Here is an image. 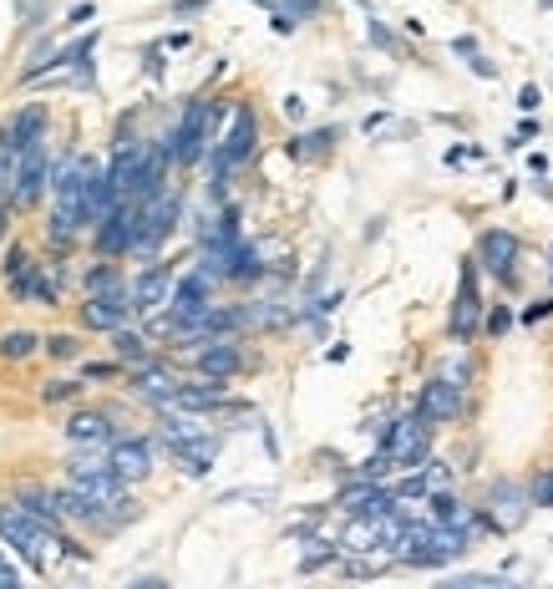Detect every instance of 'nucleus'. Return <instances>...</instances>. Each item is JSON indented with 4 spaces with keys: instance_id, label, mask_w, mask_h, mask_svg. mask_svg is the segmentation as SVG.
Instances as JSON below:
<instances>
[{
    "instance_id": "obj_23",
    "label": "nucleus",
    "mask_w": 553,
    "mask_h": 589,
    "mask_svg": "<svg viewBox=\"0 0 553 589\" xmlns=\"http://www.w3.org/2000/svg\"><path fill=\"white\" fill-rule=\"evenodd\" d=\"M147 346H153V340L143 336V330H132V325H117L112 330V351H117V361H122V366H137V361H147Z\"/></svg>"
},
{
    "instance_id": "obj_47",
    "label": "nucleus",
    "mask_w": 553,
    "mask_h": 589,
    "mask_svg": "<svg viewBox=\"0 0 553 589\" xmlns=\"http://www.w3.org/2000/svg\"><path fill=\"white\" fill-rule=\"evenodd\" d=\"M549 260H553V250H549Z\"/></svg>"
},
{
    "instance_id": "obj_14",
    "label": "nucleus",
    "mask_w": 553,
    "mask_h": 589,
    "mask_svg": "<svg viewBox=\"0 0 553 589\" xmlns=\"http://www.w3.org/2000/svg\"><path fill=\"white\" fill-rule=\"evenodd\" d=\"M417 407H422L426 422H457V417H462V386L447 382V376H437V382L422 386Z\"/></svg>"
},
{
    "instance_id": "obj_27",
    "label": "nucleus",
    "mask_w": 553,
    "mask_h": 589,
    "mask_svg": "<svg viewBox=\"0 0 553 589\" xmlns=\"http://www.w3.org/2000/svg\"><path fill=\"white\" fill-rule=\"evenodd\" d=\"M15 178H21V147L0 133V199H11L15 193Z\"/></svg>"
},
{
    "instance_id": "obj_24",
    "label": "nucleus",
    "mask_w": 553,
    "mask_h": 589,
    "mask_svg": "<svg viewBox=\"0 0 553 589\" xmlns=\"http://www.w3.org/2000/svg\"><path fill=\"white\" fill-rule=\"evenodd\" d=\"M330 147H335V128H321V133H300V137H290V147H285V153H290L294 163H310V158H325Z\"/></svg>"
},
{
    "instance_id": "obj_9",
    "label": "nucleus",
    "mask_w": 553,
    "mask_h": 589,
    "mask_svg": "<svg viewBox=\"0 0 553 589\" xmlns=\"http://www.w3.org/2000/svg\"><path fill=\"white\" fill-rule=\"evenodd\" d=\"M51 178H57V173H51V153H46V137H41V143H31L26 153H21V178H15L11 204L15 208H36Z\"/></svg>"
},
{
    "instance_id": "obj_36",
    "label": "nucleus",
    "mask_w": 553,
    "mask_h": 589,
    "mask_svg": "<svg viewBox=\"0 0 553 589\" xmlns=\"http://www.w3.org/2000/svg\"><path fill=\"white\" fill-rule=\"evenodd\" d=\"M549 315H553V294H543V300H533V305L524 310V321H528V325H533V321H549Z\"/></svg>"
},
{
    "instance_id": "obj_6",
    "label": "nucleus",
    "mask_w": 553,
    "mask_h": 589,
    "mask_svg": "<svg viewBox=\"0 0 553 589\" xmlns=\"http://www.w3.org/2000/svg\"><path fill=\"white\" fill-rule=\"evenodd\" d=\"M132 315H143L137 300H132V285H122V290H112V294H87V300H82V325H87V330H107V336H112L117 325H128Z\"/></svg>"
},
{
    "instance_id": "obj_11",
    "label": "nucleus",
    "mask_w": 553,
    "mask_h": 589,
    "mask_svg": "<svg viewBox=\"0 0 553 589\" xmlns=\"http://www.w3.org/2000/svg\"><path fill=\"white\" fill-rule=\"evenodd\" d=\"M128 371H132V392H137L143 401H153V407H173V401H178V386H183V382H178L163 361L147 356V361H137V366H128Z\"/></svg>"
},
{
    "instance_id": "obj_19",
    "label": "nucleus",
    "mask_w": 553,
    "mask_h": 589,
    "mask_svg": "<svg viewBox=\"0 0 553 589\" xmlns=\"http://www.w3.org/2000/svg\"><path fill=\"white\" fill-rule=\"evenodd\" d=\"M168 453L183 462V472L189 478H204L208 468H214V457H219V437H189V442H173Z\"/></svg>"
},
{
    "instance_id": "obj_26",
    "label": "nucleus",
    "mask_w": 553,
    "mask_h": 589,
    "mask_svg": "<svg viewBox=\"0 0 553 589\" xmlns=\"http://www.w3.org/2000/svg\"><path fill=\"white\" fill-rule=\"evenodd\" d=\"M46 340L36 336V330H5L0 336V361H26V356H36Z\"/></svg>"
},
{
    "instance_id": "obj_5",
    "label": "nucleus",
    "mask_w": 553,
    "mask_h": 589,
    "mask_svg": "<svg viewBox=\"0 0 553 589\" xmlns=\"http://www.w3.org/2000/svg\"><path fill=\"white\" fill-rule=\"evenodd\" d=\"M528 508H533V493H528L524 483H493V493H488V508H482V518H488V533L524 529Z\"/></svg>"
},
{
    "instance_id": "obj_8",
    "label": "nucleus",
    "mask_w": 553,
    "mask_h": 589,
    "mask_svg": "<svg viewBox=\"0 0 553 589\" xmlns=\"http://www.w3.org/2000/svg\"><path fill=\"white\" fill-rule=\"evenodd\" d=\"M452 340H472L482 325V294H478V260H462V280L452 300Z\"/></svg>"
},
{
    "instance_id": "obj_35",
    "label": "nucleus",
    "mask_w": 553,
    "mask_h": 589,
    "mask_svg": "<svg viewBox=\"0 0 553 589\" xmlns=\"http://www.w3.org/2000/svg\"><path fill=\"white\" fill-rule=\"evenodd\" d=\"M386 564L381 560H340V575H350V579H365V575H381Z\"/></svg>"
},
{
    "instance_id": "obj_16",
    "label": "nucleus",
    "mask_w": 553,
    "mask_h": 589,
    "mask_svg": "<svg viewBox=\"0 0 553 589\" xmlns=\"http://www.w3.org/2000/svg\"><path fill=\"white\" fill-rule=\"evenodd\" d=\"M112 468L128 478V483H143L153 472V442L147 437H117L112 442Z\"/></svg>"
},
{
    "instance_id": "obj_13",
    "label": "nucleus",
    "mask_w": 553,
    "mask_h": 589,
    "mask_svg": "<svg viewBox=\"0 0 553 589\" xmlns=\"http://www.w3.org/2000/svg\"><path fill=\"white\" fill-rule=\"evenodd\" d=\"M173 285H178V275L168 265H147L143 275L132 280V300H137L143 315H153V310H163L168 300H173Z\"/></svg>"
},
{
    "instance_id": "obj_10",
    "label": "nucleus",
    "mask_w": 553,
    "mask_h": 589,
    "mask_svg": "<svg viewBox=\"0 0 553 589\" xmlns=\"http://www.w3.org/2000/svg\"><path fill=\"white\" fill-rule=\"evenodd\" d=\"M478 269H488L493 280L513 285V265H518V235H508V229H488V235L478 239Z\"/></svg>"
},
{
    "instance_id": "obj_44",
    "label": "nucleus",
    "mask_w": 553,
    "mask_h": 589,
    "mask_svg": "<svg viewBox=\"0 0 553 589\" xmlns=\"http://www.w3.org/2000/svg\"><path fill=\"white\" fill-rule=\"evenodd\" d=\"M452 51H457V57H472V51H478V41H472V36H457V41H452Z\"/></svg>"
},
{
    "instance_id": "obj_42",
    "label": "nucleus",
    "mask_w": 553,
    "mask_h": 589,
    "mask_svg": "<svg viewBox=\"0 0 553 589\" xmlns=\"http://www.w3.org/2000/svg\"><path fill=\"white\" fill-rule=\"evenodd\" d=\"M92 15H97V11H92V5H76V11H72V15H67V26H87Z\"/></svg>"
},
{
    "instance_id": "obj_38",
    "label": "nucleus",
    "mask_w": 553,
    "mask_h": 589,
    "mask_svg": "<svg viewBox=\"0 0 553 589\" xmlns=\"http://www.w3.org/2000/svg\"><path fill=\"white\" fill-rule=\"evenodd\" d=\"M285 11L290 15H315L321 11V0H285Z\"/></svg>"
},
{
    "instance_id": "obj_45",
    "label": "nucleus",
    "mask_w": 553,
    "mask_h": 589,
    "mask_svg": "<svg viewBox=\"0 0 553 589\" xmlns=\"http://www.w3.org/2000/svg\"><path fill=\"white\" fill-rule=\"evenodd\" d=\"M204 5H208V0H178L173 11H178V15H193V11H204Z\"/></svg>"
},
{
    "instance_id": "obj_43",
    "label": "nucleus",
    "mask_w": 553,
    "mask_h": 589,
    "mask_svg": "<svg viewBox=\"0 0 553 589\" xmlns=\"http://www.w3.org/2000/svg\"><path fill=\"white\" fill-rule=\"evenodd\" d=\"M11 214H15V204L11 199H0V239H5V229H11Z\"/></svg>"
},
{
    "instance_id": "obj_3",
    "label": "nucleus",
    "mask_w": 553,
    "mask_h": 589,
    "mask_svg": "<svg viewBox=\"0 0 553 589\" xmlns=\"http://www.w3.org/2000/svg\"><path fill=\"white\" fill-rule=\"evenodd\" d=\"M376 442L396 457V468H422L426 453H432V422L422 417V407H411L396 422H381Z\"/></svg>"
},
{
    "instance_id": "obj_37",
    "label": "nucleus",
    "mask_w": 553,
    "mask_h": 589,
    "mask_svg": "<svg viewBox=\"0 0 553 589\" xmlns=\"http://www.w3.org/2000/svg\"><path fill=\"white\" fill-rule=\"evenodd\" d=\"M442 376H447V382H457V386H467V376H472V366H467V361H452V366L442 371Z\"/></svg>"
},
{
    "instance_id": "obj_41",
    "label": "nucleus",
    "mask_w": 553,
    "mask_h": 589,
    "mask_svg": "<svg viewBox=\"0 0 553 589\" xmlns=\"http://www.w3.org/2000/svg\"><path fill=\"white\" fill-rule=\"evenodd\" d=\"M0 585H21V569L11 560H0Z\"/></svg>"
},
{
    "instance_id": "obj_4",
    "label": "nucleus",
    "mask_w": 553,
    "mask_h": 589,
    "mask_svg": "<svg viewBox=\"0 0 553 589\" xmlns=\"http://www.w3.org/2000/svg\"><path fill=\"white\" fill-rule=\"evenodd\" d=\"M178 208H183L178 189H163V193H153V199L143 204V219H137V239H132V254H137V260H153V254H158V244L173 235Z\"/></svg>"
},
{
    "instance_id": "obj_15",
    "label": "nucleus",
    "mask_w": 553,
    "mask_h": 589,
    "mask_svg": "<svg viewBox=\"0 0 553 589\" xmlns=\"http://www.w3.org/2000/svg\"><path fill=\"white\" fill-rule=\"evenodd\" d=\"M193 366L204 371V376H224V382H229V376L244 371V356H239V346H233L229 336H214L193 351Z\"/></svg>"
},
{
    "instance_id": "obj_25",
    "label": "nucleus",
    "mask_w": 553,
    "mask_h": 589,
    "mask_svg": "<svg viewBox=\"0 0 553 589\" xmlns=\"http://www.w3.org/2000/svg\"><path fill=\"white\" fill-rule=\"evenodd\" d=\"M122 285H128V280H122V269H117L107 254L87 269V275H82V290H87V294H112V290H122Z\"/></svg>"
},
{
    "instance_id": "obj_7",
    "label": "nucleus",
    "mask_w": 553,
    "mask_h": 589,
    "mask_svg": "<svg viewBox=\"0 0 553 589\" xmlns=\"http://www.w3.org/2000/svg\"><path fill=\"white\" fill-rule=\"evenodd\" d=\"M254 143H260V122L249 107H233V128L224 143H214V173H229L239 163L254 158Z\"/></svg>"
},
{
    "instance_id": "obj_39",
    "label": "nucleus",
    "mask_w": 553,
    "mask_h": 589,
    "mask_svg": "<svg viewBox=\"0 0 553 589\" xmlns=\"http://www.w3.org/2000/svg\"><path fill=\"white\" fill-rule=\"evenodd\" d=\"M518 107H524V112H539V87H533V82L518 92Z\"/></svg>"
},
{
    "instance_id": "obj_29",
    "label": "nucleus",
    "mask_w": 553,
    "mask_h": 589,
    "mask_svg": "<svg viewBox=\"0 0 553 589\" xmlns=\"http://www.w3.org/2000/svg\"><path fill=\"white\" fill-rule=\"evenodd\" d=\"M31 269H36V260H31V250H21V244H11V250H5V280H11V290L21 280H26Z\"/></svg>"
},
{
    "instance_id": "obj_30",
    "label": "nucleus",
    "mask_w": 553,
    "mask_h": 589,
    "mask_svg": "<svg viewBox=\"0 0 553 589\" xmlns=\"http://www.w3.org/2000/svg\"><path fill=\"white\" fill-rule=\"evenodd\" d=\"M82 397V382H41V401L57 407V401H76Z\"/></svg>"
},
{
    "instance_id": "obj_40",
    "label": "nucleus",
    "mask_w": 553,
    "mask_h": 589,
    "mask_svg": "<svg viewBox=\"0 0 553 589\" xmlns=\"http://www.w3.org/2000/svg\"><path fill=\"white\" fill-rule=\"evenodd\" d=\"M467 61H472V72H478V76H497V67H493V61H488V57H482V51H472V57H467Z\"/></svg>"
},
{
    "instance_id": "obj_21",
    "label": "nucleus",
    "mask_w": 553,
    "mask_h": 589,
    "mask_svg": "<svg viewBox=\"0 0 553 589\" xmlns=\"http://www.w3.org/2000/svg\"><path fill=\"white\" fill-rule=\"evenodd\" d=\"M15 503H21L26 514H36V518H41V524H51V529H61V524H67V518H61V503H57V493H51V488H41V483L21 488V493H15Z\"/></svg>"
},
{
    "instance_id": "obj_18",
    "label": "nucleus",
    "mask_w": 553,
    "mask_h": 589,
    "mask_svg": "<svg viewBox=\"0 0 553 589\" xmlns=\"http://www.w3.org/2000/svg\"><path fill=\"white\" fill-rule=\"evenodd\" d=\"M46 122H51V112H46V103H31V107H21L11 122H5V137H11L21 153H26L31 143H41L46 137Z\"/></svg>"
},
{
    "instance_id": "obj_22",
    "label": "nucleus",
    "mask_w": 553,
    "mask_h": 589,
    "mask_svg": "<svg viewBox=\"0 0 553 589\" xmlns=\"http://www.w3.org/2000/svg\"><path fill=\"white\" fill-rule=\"evenodd\" d=\"M264 275V260L254 244H244V239H233L229 244V280L233 285H254Z\"/></svg>"
},
{
    "instance_id": "obj_34",
    "label": "nucleus",
    "mask_w": 553,
    "mask_h": 589,
    "mask_svg": "<svg viewBox=\"0 0 553 589\" xmlns=\"http://www.w3.org/2000/svg\"><path fill=\"white\" fill-rule=\"evenodd\" d=\"M117 371H122V361H87L82 366V382H112Z\"/></svg>"
},
{
    "instance_id": "obj_46",
    "label": "nucleus",
    "mask_w": 553,
    "mask_h": 589,
    "mask_svg": "<svg viewBox=\"0 0 553 589\" xmlns=\"http://www.w3.org/2000/svg\"><path fill=\"white\" fill-rule=\"evenodd\" d=\"M285 118H305V103L300 97H285Z\"/></svg>"
},
{
    "instance_id": "obj_1",
    "label": "nucleus",
    "mask_w": 553,
    "mask_h": 589,
    "mask_svg": "<svg viewBox=\"0 0 553 589\" xmlns=\"http://www.w3.org/2000/svg\"><path fill=\"white\" fill-rule=\"evenodd\" d=\"M0 539L11 549H21V560L36 569V575H46V564H51V549L57 544V529L51 524H41L36 514H26L21 503H11V508H0Z\"/></svg>"
},
{
    "instance_id": "obj_12",
    "label": "nucleus",
    "mask_w": 553,
    "mask_h": 589,
    "mask_svg": "<svg viewBox=\"0 0 553 589\" xmlns=\"http://www.w3.org/2000/svg\"><path fill=\"white\" fill-rule=\"evenodd\" d=\"M67 442L72 447H97V453H112V442H117V428H112V417L107 412H72L67 417Z\"/></svg>"
},
{
    "instance_id": "obj_20",
    "label": "nucleus",
    "mask_w": 553,
    "mask_h": 589,
    "mask_svg": "<svg viewBox=\"0 0 553 589\" xmlns=\"http://www.w3.org/2000/svg\"><path fill=\"white\" fill-rule=\"evenodd\" d=\"M224 401V376H204L199 371V382H183L178 386V401L173 407H189V412H208V407H219Z\"/></svg>"
},
{
    "instance_id": "obj_17",
    "label": "nucleus",
    "mask_w": 553,
    "mask_h": 589,
    "mask_svg": "<svg viewBox=\"0 0 553 589\" xmlns=\"http://www.w3.org/2000/svg\"><path fill=\"white\" fill-rule=\"evenodd\" d=\"M11 294H15V300H31V305H46V310H51V305L61 300V269H57V265H36L26 280L15 285Z\"/></svg>"
},
{
    "instance_id": "obj_28",
    "label": "nucleus",
    "mask_w": 553,
    "mask_h": 589,
    "mask_svg": "<svg viewBox=\"0 0 553 589\" xmlns=\"http://www.w3.org/2000/svg\"><path fill=\"white\" fill-rule=\"evenodd\" d=\"M340 560V544H330V539H315L310 544V554L300 560V575H315V569H325V564Z\"/></svg>"
},
{
    "instance_id": "obj_33",
    "label": "nucleus",
    "mask_w": 553,
    "mask_h": 589,
    "mask_svg": "<svg viewBox=\"0 0 553 589\" xmlns=\"http://www.w3.org/2000/svg\"><path fill=\"white\" fill-rule=\"evenodd\" d=\"M508 325H513V310L508 305H493L488 315H482V330H488V336H503Z\"/></svg>"
},
{
    "instance_id": "obj_2",
    "label": "nucleus",
    "mask_w": 553,
    "mask_h": 589,
    "mask_svg": "<svg viewBox=\"0 0 553 589\" xmlns=\"http://www.w3.org/2000/svg\"><path fill=\"white\" fill-rule=\"evenodd\" d=\"M219 118H224V103H214V97H193V103L183 107V118H178V128H173V163L178 168H193V163L204 158Z\"/></svg>"
},
{
    "instance_id": "obj_31",
    "label": "nucleus",
    "mask_w": 553,
    "mask_h": 589,
    "mask_svg": "<svg viewBox=\"0 0 553 589\" xmlns=\"http://www.w3.org/2000/svg\"><path fill=\"white\" fill-rule=\"evenodd\" d=\"M46 356H51V361H76V356H82V340L76 336H46Z\"/></svg>"
},
{
    "instance_id": "obj_32",
    "label": "nucleus",
    "mask_w": 553,
    "mask_h": 589,
    "mask_svg": "<svg viewBox=\"0 0 553 589\" xmlns=\"http://www.w3.org/2000/svg\"><path fill=\"white\" fill-rule=\"evenodd\" d=\"M528 493H533V508H553V468L533 472V483H528Z\"/></svg>"
}]
</instances>
